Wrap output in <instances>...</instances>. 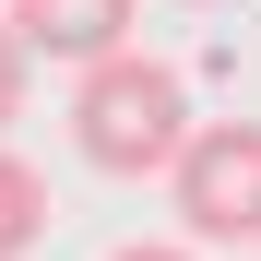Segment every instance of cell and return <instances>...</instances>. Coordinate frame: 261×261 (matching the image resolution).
I'll list each match as a JSON object with an SVG mask.
<instances>
[{"label":"cell","instance_id":"6da1fadb","mask_svg":"<svg viewBox=\"0 0 261 261\" xmlns=\"http://www.w3.org/2000/svg\"><path fill=\"white\" fill-rule=\"evenodd\" d=\"M190 83L166 71V60H143V48H119V60H95L71 83V143H83V166H107V178H166V166L190 154Z\"/></svg>","mask_w":261,"mask_h":261},{"label":"cell","instance_id":"8992f818","mask_svg":"<svg viewBox=\"0 0 261 261\" xmlns=\"http://www.w3.org/2000/svg\"><path fill=\"white\" fill-rule=\"evenodd\" d=\"M107 261H202V249H178V238H119Z\"/></svg>","mask_w":261,"mask_h":261},{"label":"cell","instance_id":"7a4b0ae2","mask_svg":"<svg viewBox=\"0 0 261 261\" xmlns=\"http://www.w3.org/2000/svg\"><path fill=\"white\" fill-rule=\"evenodd\" d=\"M178 190V249H249L261 238V119H202L166 166Z\"/></svg>","mask_w":261,"mask_h":261},{"label":"cell","instance_id":"277c9868","mask_svg":"<svg viewBox=\"0 0 261 261\" xmlns=\"http://www.w3.org/2000/svg\"><path fill=\"white\" fill-rule=\"evenodd\" d=\"M36 226H48V178L0 143V261H24V249H36Z\"/></svg>","mask_w":261,"mask_h":261},{"label":"cell","instance_id":"5b68a950","mask_svg":"<svg viewBox=\"0 0 261 261\" xmlns=\"http://www.w3.org/2000/svg\"><path fill=\"white\" fill-rule=\"evenodd\" d=\"M12 119H24V48L0 36V143H12Z\"/></svg>","mask_w":261,"mask_h":261},{"label":"cell","instance_id":"3957f363","mask_svg":"<svg viewBox=\"0 0 261 261\" xmlns=\"http://www.w3.org/2000/svg\"><path fill=\"white\" fill-rule=\"evenodd\" d=\"M0 36H12L24 60H71V71H95V60L130 48V0H12Z\"/></svg>","mask_w":261,"mask_h":261}]
</instances>
